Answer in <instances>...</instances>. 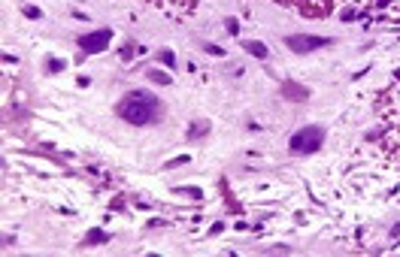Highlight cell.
I'll use <instances>...</instances> for the list:
<instances>
[{
	"label": "cell",
	"mask_w": 400,
	"mask_h": 257,
	"mask_svg": "<svg viewBox=\"0 0 400 257\" xmlns=\"http://www.w3.org/2000/svg\"><path fill=\"white\" fill-rule=\"evenodd\" d=\"M158 112H161V106H158V97L149 94V91H130L121 106H118V115L130 124H152L158 118Z\"/></svg>",
	"instance_id": "1"
},
{
	"label": "cell",
	"mask_w": 400,
	"mask_h": 257,
	"mask_svg": "<svg viewBox=\"0 0 400 257\" xmlns=\"http://www.w3.org/2000/svg\"><path fill=\"white\" fill-rule=\"evenodd\" d=\"M322 142H325V127H303V130H297L294 136H291V142H288V148L294 151V154H312V151H318L322 148Z\"/></svg>",
	"instance_id": "2"
},
{
	"label": "cell",
	"mask_w": 400,
	"mask_h": 257,
	"mask_svg": "<svg viewBox=\"0 0 400 257\" xmlns=\"http://www.w3.org/2000/svg\"><path fill=\"white\" fill-rule=\"evenodd\" d=\"M331 40L325 37H306V34H294V37H285V46L297 55H306V52H315V49H325Z\"/></svg>",
	"instance_id": "3"
},
{
	"label": "cell",
	"mask_w": 400,
	"mask_h": 257,
	"mask_svg": "<svg viewBox=\"0 0 400 257\" xmlns=\"http://www.w3.org/2000/svg\"><path fill=\"white\" fill-rule=\"evenodd\" d=\"M109 40H112V31L103 28V31H94V34L79 37V49H82L85 55H97V52H103L109 46Z\"/></svg>",
	"instance_id": "4"
},
{
	"label": "cell",
	"mask_w": 400,
	"mask_h": 257,
	"mask_svg": "<svg viewBox=\"0 0 400 257\" xmlns=\"http://www.w3.org/2000/svg\"><path fill=\"white\" fill-rule=\"evenodd\" d=\"M246 52H249V55H255V58H267V55H270V52H267V46H264V43H255V40H249V43H246Z\"/></svg>",
	"instance_id": "5"
},
{
	"label": "cell",
	"mask_w": 400,
	"mask_h": 257,
	"mask_svg": "<svg viewBox=\"0 0 400 257\" xmlns=\"http://www.w3.org/2000/svg\"><path fill=\"white\" fill-rule=\"evenodd\" d=\"M149 79H152V82H161V85H167V82H170V76L158 73V70H149Z\"/></svg>",
	"instance_id": "6"
},
{
	"label": "cell",
	"mask_w": 400,
	"mask_h": 257,
	"mask_svg": "<svg viewBox=\"0 0 400 257\" xmlns=\"http://www.w3.org/2000/svg\"><path fill=\"white\" fill-rule=\"evenodd\" d=\"M227 34H239V25L233 19H227Z\"/></svg>",
	"instance_id": "7"
},
{
	"label": "cell",
	"mask_w": 400,
	"mask_h": 257,
	"mask_svg": "<svg viewBox=\"0 0 400 257\" xmlns=\"http://www.w3.org/2000/svg\"><path fill=\"white\" fill-rule=\"evenodd\" d=\"M206 52H209V55H215V58H221V55H224V52H221L218 46H206Z\"/></svg>",
	"instance_id": "8"
},
{
	"label": "cell",
	"mask_w": 400,
	"mask_h": 257,
	"mask_svg": "<svg viewBox=\"0 0 400 257\" xmlns=\"http://www.w3.org/2000/svg\"><path fill=\"white\" fill-rule=\"evenodd\" d=\"M100 239H106V236H103V233H97V230H94V233L88 236V242H100Z\"/></svg>",
	"instance_id": "9"
}]
</instances>
